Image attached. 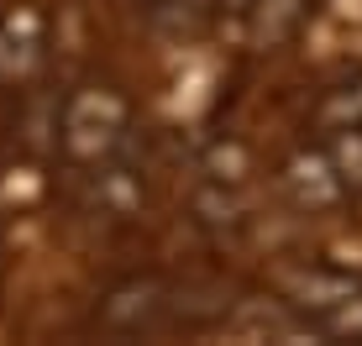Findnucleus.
I'll return each mask as SVG.
<instances>
[{
	"label": "nucleus",
	"instance_id": "obj_1",
	"mask_svg": "<svg viewBox=\"0 0 362 346\" xmlns=\"http://www.w3.org/2000/svg\"><path fill=\"white\" fill-rule=\"evenodd\" d=\"M231 315H236V299L216 278L127 273L95 299L90 330H100L105 341H173V336L226 330Z\"/></svg>",
	"mask_w": 362,
	"mask_h": 346
},
{
	"label": "nucleus",
	"instance_id": "obj_2",
	"mask_svg": "<svg viewBox=\"0 0 362 346\" xmlns=\"http://www.w3.org/2000/svg\"><path fill=\"white\" fill-rule=\"evenodd\" d=\"M132 147H136V116L116 84H79L53 105V157H64L74 179L127 163Z\"/></svg>",
	"mask_w": 362,
	"mask_h": 346
},
{
	"label": "nucleus",
	"instance_id": "obj_3",
	"mask_svg": "<svg viewBox=\"0 0 362 346\" xmlns=\"http://www.w3.org/2000/svg\"><path fill=\"white\" fill-rule=\"evenodd\" d=\"M284 304L299 330L326 341H362V273L341 268H299L284 289Z\"/></svg>",
	"mask_w": 362,
	"mask_h": 346
},
{
	"label": "nucleus",
	"instance_id": "obj_4",
	"mask_svg": "<svg viewBox=\"0 0 362 346\" xmlns=\"http://www.w3.org/2000/svg\"><path fill=\"white\" fill-rule=\"evenodd\" d=\"M47 64V21L32 6L0 11V90H27Z\"/></svg>",
	"mask_w": 362,
	"mask_h": 346
},
{
	"label": "nucleus",
	"instance_id": "obj_5",
	"mask_svg": "<svg viewBox=\"0 0 362 346\" xmlns=\"http://www.w3.org/2000/svg\"><path fill=\"white\" fill-rule=\"evenodd\" d=\"M341 131H362V73L331 84V90H320V100L310 105V121H305L310 142L341 137Z\"/></svg>",
	"mask_w": 362,
	"mask_h": 346
},
{
	"label": "nucleus",
	"instance_id": "obj_6",
	"mask_svg": "<svg viewBox=\"0 0 362 346\" xmlns=\"http://www.w3.org/2000/svg\"><path fill=\"white\" fill-rule=\"evenodd\" d=\"M310 16H315V0H252L242 27H247V42L252 47H284V42L299 37V27Z\"/></svg>",
	"mask_w": 362,
	"mask_h": 346
},
{
	"label": "nucleus",
	"instance_id": "obj_7",
	"mask_svg": "<svg viewBox=\"0 0 362 346\" xmlns=\"http://www.w3.org/2000/svg\"><path fill=\"white\" fill-rule=\"evenodd\" d=\"M147 6H184V0H147Z\"/></svg>",
	"mask_w": 362,
	"mask_h": 346
},
{
	"label": "nucleus",
	"instance_id": "obj_8",
	"mask_svg": "<svg viewBox=\"0 0 362 346\" xmlns=\"http://www.w3.org/2000/svg\"><path fill=\"white\" fill-rule=\"evenodd\" d=\"M0 237H6V205H0Z\"/></svg>",
	"mask_w": 362,
	"mask_h": 346
}]
</instances>
